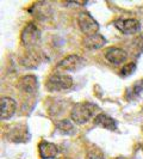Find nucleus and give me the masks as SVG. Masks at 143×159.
Wrapping results in <instances>:
<instances>
[{
	"mask_svg": "<svg viewBox=\"0 0 143 159\" xmlns=\"http://www.w3.org/2000/svg\"><path fill=\"white\" fill-rule=\"evenodd\" d=\"M86 159H105V157H104V154L99 151V150L93 148V150H91V151L87 152Z\"/></svg>",
	"mask_w": 143,
	"mask_h": 159,
	"instance_id": "nucleus-18",
	"label": "nucleus"
},
{
	"mask_svg": "<svg viewBox=\"0 0 143 159\" xmlns=\"http://www.w3.org/2000/svg\"><path fill=\"white\" fill-rule=\"evenodd\" d=\"M41 41V31L40 29L36 26V24L29 23L24 28L22 32V43L26 48L32 49L36 47Z\"/></svg>",
	"mask_w": 143,
	"mask_h": 159,
	"instance_id": "nucleus-3",
	"label": "nucleus"
},
{
	"mask_svg": "<svg viewBox=\"0 0 143 159\" xmlns=\"http://www.w3.org/2000/svg\"><path fill=\"white\" fill-rule=\"evenodd\" d=\"M141 147H142V151H143V143H142V146H141Z\"/></svg>",
	"mask_w": 143,
	"mask_h": 159,
	"instance_id": "nucleus-19",
	"label": "nucleus"
},
{
	"mask_svg": "<svg viewBox=\"0 0 143 159\" xmlns=\"http://www.w3.org/2000/svg\"><path fill=\"white\" fill-rule=\"evenodd\" d=\"M20 62L26 66L28 68H36V66L40 64V55L33 52V50H29L25 55L23 56V59H20Z\"/></svg>",
	"mask_w": 143,
	"mask_h": 159,
	"instance_id": "nucleus-14",
	"label": "nucleus"
},
{
	"mask_svg": "<svg viewBox=\"0 0 143 159\" xmlns=\"http://www.w3.org/2000/svg\"><path fill=\"white\" fill-rule=\"evenodd\" d=\"M105 57L112 65H122L127 60L128 54L127 52L124 49H122V48L112 47V48H109L105 52Z\"/></svg>",
	"mask_w": 143,
	"mask_h": 159,
	"instance_id": "nucleus-8",
	"label": "nucleus"
},
{
	"mask_svg": "<svg viewBox=\"0 0 143 159\" xmlns=\"http://www.w3.org/2000/svg\"><path fill=\"white\" fill-rule=\"evenodd\" d=\"M73 86V78L67 74H51L46 81V88L50 92L64 91Z\"/></svg>",
	"mask_w": 143,
	"mask_h": 159,
	"instance_id": "nucleus-2",
	"label": "nucleus"
},
{
	"mask_svg": "<svg viewBox=\"0 0 143 159\" xmlns=\"http://www.w3.org/2000/svg\"><path fill=\"white\" fill-rule=\"evenodd\" d=\"M94 109H95L94 104H91V103L75 104L72 108V111H71L72 121L74 123H76V125H84V123H86V122H88L91 120Z\"/></svg>",
	"mask_w": 143,
	"mask_h": 159,
	"instance_id": "nucleus-1",
	"label": "nucleus"
},
{
	"mask_svg": "<svg viewBox=\"0 0 143 159\" xmlns=\"http://www.w3.org/2000/svg\"><path fill=\"white\" fill-rule=\"evenodd\" d=\"M17 110V102L11 97H2L0 99V115L1 120L11 119Z\"/></svg>",
	"mask_w": 143,
	"mask_h": 159,
	"instance_id": "nucleus-7",
	"label": "nucleus"
},
{
	"mask_svg": "<svg viewBox=\"0 0 143 159\" xmlns=\"http://www.w3.org/2000/svg\"><path fill=\"white\" fill-rule=\"evenodd\" d=\"M94 125L95 126H100L105 129H109V130H116L117 129V122L106 114L97 115L94 119Z\"/></svg>",
	"mask_w": 143,
	"mask_h": 159,
	"instance_id": "nucleus-12",
	"label": "nucleus"
},
{
	"mask_svg": "<svg viewBox=\"0 0 143 159\" xmlns=\"http://www.w3.org/2000/svg\"><path fill=\"white\" fill-rule=\"evenodd\" d=\"M38 86V83H37V78L36 75H24L23 78H20L19 83H18V88L20 89L22 91L26 92V93H33L36 92Z\"/></svg>",
	"mask_w": 143,
	"mask_h": 159,
	"instance_id": "nucleus-10",
	"label": "nucleus"
},
{
	"mask_svg": "<svg viewBox=\"0 0 143 159\" xmlns=\"http://www.w3.org/2000/svg\"><path fill=\"white\" fill-rule=\"evenodd\" d=\"M143 91V79L136 81L135 84L131 86L130 89L127 90V98L131 99L132 97H137L141 95V92Z\"/></svg>",
	"mask_w": 143,
	"mask_h": 159,
	"instance_id": "nucleus-16",
	"label": "nucleus"
},
{
	"mask_svg": "<svg viewBox=\"0 0 143 159\" xmlns=\"http://www.w3.org/2000/svg\"><path fill=\"white\" fill-rule=\"evenodd\" d=\"M78 25H79L81 32H84L86 36L98 34V30H99V23L88 12L80 13L78 17Z\"/></svg>",
	"mask_w": 143,
	"mask_h": 159,
	"instance_id": "nucleus-4",
	"label": "nucleus"
},
{
	"mask_svg": "<svg viewBox=\"0 0 143 159\" xmlns=\"http://www.w3.org/2000/svg\"><path fill=\"white\" fill-rule=\"evenodd\" d=\"M56 127H57V129L61 133H63L66 135H71V134H73L75 132V127H74V125L72 123V121H69V120H62V121L57 122Z\"/></svg>",
	"mask_w": 143,
	"mask_h": 159,
	"instance_id": "nucleus-15",
	"label": "nucleus"
},
{
	"mask_svg": "<svg viewBox=\"0 0 143 159\" xmlns=\"http://www.w3.org/2000/svg\"><path fill=\"white\" fill-rule=\"evenodd\" d=\"M82 43L88 50H97V49L103 48L106 44V39L100 34H94L91 36H86Z\"/></svg>",
	"mask_w": 143,
	"mask_h": 159,
	"instance_id": "nucleus-9",
	"label": "nucleus"
},
{
	"mask_svg": "<svg viewBox=\"0 0 143 159\" xmlns=\"http://www.w3.org/2000/svg\"><path fill=\"white\" fill-rule=\"evenodd\" d=\"M113 25L116 29H118L124 35H134L137 34L141 29V23L135 18H119L113 22Z\"/></svg>",
	"mask_w": 143,
	"mask_h": 159,
	"instance_id": "nucleus-5",
	"label": "nucleus"
},
{
	"mask_svg": "<svg viewBox=\"0 0 143 159\" xmlns=\"http://www.w3.org/2000/svg\"><path fill=\"white\" fill-rule=\"evenodd\" d=\"M31 12L33 16H36L37 18H40V20H43L48 17H50L51 15V7L49 6L48 2H37L33 5V7L31 8Z\"/></svg>",
	"mask_w": 143,
	"mask_h": 159,
	"instance_id": "nucleus-13",
	"label": "nucleus"
},
{
	"mask_svg": "<svg viewBox=\"0 0 143 159\" xmlns=\"http://www.w3.org/2000/svg\"><path fill=\"white\" fill-rule=\"evenodd\" d=\"M38 151L40 157L42 159H51L55 158L58 154V148L55 143H48V141H41L38 143Z\"/></svg>",
	"mask_w": 143,
	"mask_h": 159,
	"instance_id": "nucleus-11",
	"label": "nucleus"
},
{
	"mask_svg": "<svg viewBox=\"0 0 143 159\" xmlns=\"http://www.w3.org/2000/svg\"><path fill=\"white\" fill-rule=\"evenodd\" d=\"M85 65V60L79 55H68L62 59L58 64L56 65L57 70L66 72H75L82 68Z\"/></svg>",
	"mask_w": 143,
	"mask_h": 159,
	"instance_id": "nucleus-6",
	"label": "nucleus"
},
{
	"mask_svg": "<svg viewBox=\"0 0 143 159\" xmlns=\"http://www.w3.org/2000/svg\"><path fill=\"white\" fill-rule=\"evenodd\" d=\"M136 70V64L135 62H130V64L125 65L124 67H122L120 70V75L122 77H129L130 74H132Z\"/></svg>",
	"mask_w": 143,
	"mask_h": 159,
	"instance_id": "nucleus-17",
	"label": "nucleus"
}]
</instances>
